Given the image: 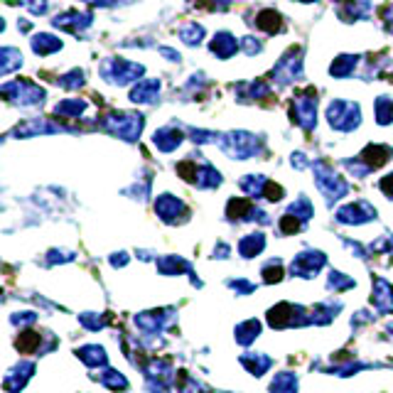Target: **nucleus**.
<instances>
[{"mask_svg": "<svg viewBox=\"0 0 393 393\" xmlns=\"http://www.w3.org/2000/svg\"><path fill=\"white\" fill-rule=\"evenodd\" d=\"M104 123L111 133L121 135L123 140H135L140 135V130H143V116L140 114H111Z\"/></svg>", "mask_w": 393, "mask_h": 393, "instance_id": "nucleus-6", "label": "nucleus"}, {"mask_svg": "<svg viewBox=\"0 0 393 393\" xmlns=\"http://www.w3.org/2000/svg\"><path fill=\"white\" fill-rule=\"evenodd\" d=\"M357 62H359V57L357 54H341V57H337L334 62H332V67H330V74L334 79H347L349 74L357 69Z\"/></svg>", "mask_w": 393, "mask_h": 393, "instance_id": "nucleus-15", "label": "nucleus"}, {"mask_svg": "<svg viewBox=\"0 0 393 393\" xmlns=\"http://www.w3.org/2000/svg\"><path fill=\"white\" fill-rule=\"evenodd\" d=\"M145 67L143 64H135V62H128V59H116V57H109L101 62V67H98V74L104 77V82L114 84V86H125V84L135 82L138 77H143Z\"/></svg>", "mask_w": 393, "mask_h": 393, "instance_id": "nucleus-1", "label": "nucleus"}, {"mask_svg": "<svg viewBox=\"0 0 393 393\" xmlns=\"http://www.w3.org/2000/svg\"><path fill=\"white\" fill-rule=\"evenodd\" d=\"M180 40L185 42V45H190V47H196L199 42L204 40V27L199 25V22H187L185 27H180Z\"/></svg>", "mask_w": 393, "mask_h": 393, "instance_id": "nucleus-17", "label": "nucleus"}, {"mask_svg": "<svg viewBox=\"0 0 393 393\" xmlns=\"http://www.w3.org/2000/svg\"><path fill=\"white\" fill-rule=\"evenodd\" d=\"M57 84L62 88H79L84 84V72H82V69H72L69 74H62V77H57Z\"/></svg>", "mask_w": 393, "mask_h": 393, "instance_id": "nucleus-20", "label": "nucleus"}, {"mask_svg": "<svg viewBox=\"0 0 393 393\" xmlns=\"http://www.w3.org/2000/svg\"><path fill=\"white\" fill-rule=\"evenodd\" d=\"M273 79L283 86L302 79V47H290L288 52L280 57V62L273 69Z\"/></svg>", "mask_w": 393, "mask_h": 393, "instance_id": "nucleus-4", "label": "nucleus"}, {"mask_svg": "<svg viewBox=\"0 0 393 393\" xmlns=\"http://www.w3.org/2000/svg\"><path fill=\"white\" fill-rule=\"evenodd\" d=\"M298 3H317V0H298Z\"/></svg>", "mask_w": 393, "mask_h": 393, "instance_id": "nucleus-26", "label": "nucleus"}, {"mask_svg": "<svg viewBox=\"0 0 393 393\" xmlns=\"http://www.w3.org/2000/svg\"><path fill=\"white\" fill-rule=\"evenodd\" d=\"M383 20H386L388 32L393 35V3H391V6H386V10H383Z\"/></svg>", "mask_w": 393, "mask_h": 393, "instance_id": "nucleus-23", "label": "nucleus"}, {"mask_svg": "<svg viewBox=\"0 0 393 393\" xmlns=\"http://www.w3.org/2000/svg\"><path fill=\"white\" fill-rule=\"evenodd\" d=\"M238 47H241V40H236V37H233L231 32H226V30L217 32V35L212 37V42H209V49H212V54H217L219 59L233 57Z\"/></svg>", "mask_w": 393, "mask_h": 393, "instance_id": "nucleus-10", "label": "nucleus"}, {"mask_svg": "<svg viewBox=\"0 0 393 393\" xmlns=\"http://www.w3.org/2000/svg\"><path fill=\"white\" fill-rule=\"evenodd\" d=\"M91 22H93V15H91V13L67 10V13H62V15L54 17L52 25L57 27V30H64V32H72V35H79V32H84L86 27H91Z\"/></svg>", "mask_w": 393, "mask_h": 393, "instance_id": "nucleus-8", "label": "nucleus"}, {"mask_svg": "<svg viewBox=\"0 0 393 393\" xmlns=\"http://www.w3.org/2000/svg\"><path fill=\"white\" fill-rule=\"evenodd\" d=\"M20 3L32 13V15H45L47 8H49V0H20Z\"/></svg>", "mask_w": 393, "mask_h": 393, "instance_id": "nucleus-22", "label": "nucleus"}, {"mask_svg": "<svg viewBox=\"0 0 393 393\" xmlns=\"http://www.w3.org/2000/svg\"><path fill=\"white\" fill-rule=\"evenodd\" d=\"M371 10H373L371 0H339L337 15L344 22H354V20H367L371 15Z\"/></svg>", "mask_w": 393, "mask_h": 393, "instance_id": "nucleus-9", "label": "nucleus"}, {"mask_svg": "<svg viewBox=\"0 0 393 393\" xmlns=\"http://www.w3.org/2000/svg\"><path fill=\"white\" fill-rule=\"evenodd\" d=\"M160 54H165L170 62H180V52H175V49H170V47H160Z\"/></svg>", "mask_w": 393, "mask_h": 393, "instance_id": "nucleus-24", "label": "nucleus"}, {"mask_svg": "<svg viewBox=\"0 0 393 393\" xmlns=\"http://www.w3.org/2000/svg\"><path fill=\"white\" fill-rule=\"evenodd\" d=\"M376 118L381 125H386L393 121V101L388 96L376 98Z\"/></svg>", "mask_w": 393, "mask_h": 393, "instance_id": "nucleus-19", "label": "nucleus"}, {"mask_svg": "<svg viewBox=\"0 0 393 393\" xmlns=\"http://www.w3.org/2000/svg\"><path fill=\"white\" fill-rule=\"evenodd\" d=\"M32 52L40 54V57H49V54L59 52L62 49V40H57L54 35H47V32H40L30 40Z\"/></svg>", "mask_w": 393, "mask_h": 393, "instance_id": "nucleus-13", "label": "nucleus"}, {"mask_svg": "<svg viewBox=\"0 0 393 393\" xmlns=\"http://www.w3.org/2000/svg\"><path fill=\"white\" fill-rule=\"evenodd\" d=\"M3 96L20 106H37L45 101V88L27 82V79H17V82H8L6 86H3Z\"/></svg>", "mask_w": 393, "mask_h": 393, "instance_id": "nucleus-3", "label": "nucleus"}, {"mask_svg": "<svg viewBox=\"0 0 393 393\" xmlns=\"http://www.w3.org/2000/svg\"><path fill=\"white\" fill-rule=\"evenodd\" d=\"M222 148L231 157L246 160V157H251L259 151V140H256V135H249V133H229L226 138L222 140Z\"/></svg>", "mask_w": 393, "mask_h": 393, "instance_id": "nucleus-7", "label": "nucleus"}, {"mask_svg": "<svg viewBox=\"0 0 393 393\" xmlns=\"http://www.w3.org/2000/svg\"><path fill=\"white\" fill-rule=\"evenodd\" d=\"M86 6H98V8H111V6H116L118 0H84Z\"/></svg>", "mask_w": 393, "mask_h": 393, "instance_id": "nucleus-25", "label": "nucleus"}, {"mask_svg": "<svg viewBox=\"0 0 393 393\" xmlns=\"http://www.w3.org/2000/svg\"><path fill=\"white\" fill-rule=\"evenodd\" d=\"M327 118H330L332 128L354 130L362 121V111L357 104H349V101H332L330 109H327Z\"/></svg>", "mask_w": 393, "mask_h": 393, "instance_id": "nucleus-5", "label": "nucleus"}, {"mask_svg": "<svg viewBox=\"0 0 393 393\" xmlns=\"http://www.w3.org/2000/svg\"><path fill=\"white\" fill-rule=\"evenodd\" d=\"M153 140H155V145L160 148V151L170 153L182 143V133L175 128V125H165V128L155 130V138H153Z\"/></svg>", "mask_w": 393, "mask_h": 393, "instance_id": "nucleus-14", "label": "nucleus"}, {"mask_svg": "<svg viewBox=\"0 0 393 393\" xmlns=\"http://www.w3.org/2000/svg\"><path fill=\"white\" fill-rule=\"evenodd\" d=\"M293 121L305 130H312L317 123V93L315 88H305L293 98Z\"/></svg>", "mask_w": 393, "mask_h": 393, "instance_id": "nucleus-2", "label": "nucleus"}, {"mask_svg": "<svg viewBox=\"0 0 393 393\" xmlns=\"http://www.w3.org/2000/svg\"><path fill=\"white\" fill-rule=\"evenodd\" d=\"M251 25L259 27V30H263L265 35H278V32L285 30L283 15H280L278 10H273V8H265V10H261L259 15H256V20H251Z\"/></svg>", "mask_w": 393, "mask_h": 393, "instance_id": "nucleus-11", "label": "nucleus"}, {"mask_svg": "<svg viewBox=\"0 0 393 393\" xmlns=\"http://www.w3.org/2000/svg\"><path fill=\"white\" fill-rule=\"evenodd\" d=\"M157 93H160V82L157 79H143L130 91V101L133 104H153L157 98Z\"/></svg>", "mask_w": 393, "mask_h": 393, "instance_id": "nucleus-12", "label": "nucleus"}, {"mask_svg": "<svg viewBox=\"0 0 393 393\" xmlns=\"http://www.w3.org/2000/svg\"><path fill=\"white\" fill-rule=\"evenodd\" d=\"M241 49L249 54V57H254V54L263 52V42L256 40V37H243V40H241Z\"/></svg>", "mask_w": 393, "mask_h": 393, "instance_id": "nucleus-21", "label": "nucleus"}, {"mask_svg": "<svg viewBox=\"0 0 393 393\" xmlns=\"http://www.w3.org/2000/svg\"><path fill=\"white\" fill-rule=\"evenodd\" d=\"M20 64H22L20 49H15V47H3V49H0V74H3V77H8V74L20 67Z\"/></svg>", "mask_w": 393, "mask_h": 393, "instance_id": "nucleus-16", "label": "nucleus"}, {"mask_svg": "<svg viewBox=\"0 0 393 393\" xmlns=\"http://www.w3.org/2000/svg\"><path fill=\"white\" fill-rule=\"evenodd\" d=\"M84 109H86V101L72 98V101H62V104L54 106V114L57 116H82Z\"/></svg>", "mask_w": 393, "mask_h": 393, "instance_id": "nucleus-18", "label": "nucleus"}]
</instances>
